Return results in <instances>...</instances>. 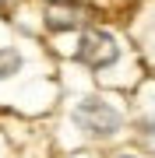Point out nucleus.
Masks as SVG:
<instances>
[{"label": "nucleus", "mask_w": 155, "mask_h": 158, "mask_svg": "<svg viewBox=\"0 0 155 158\" xmlns=\"http://www.w3.org/2000/svg\"><path fill=\"white\" fill-rule=\"evenodd\" d=\"M74 123L85 130V134H92V137H113L123 119H120V113H116L109 102L85 98V102H78V109H74Z\"/></svg>", "instance_id": "nucleus-1"}, {"label": "nucleus", "mask_w": 155, "mask_h": 158, "mask_svg": "<svg viewBox=\"0 0 155 158\" xmlns=\"http://www.w3.org/2000/svg\"><path fill=\"white\" fill-rule=\"evenodd\" d=\"M120 158H127V155H120Z\"/></svg>", "instance_id": "nucleus-6"}, {"label": "nucleus", "mask_w": 155, "mask_h": 158, "mask_svg": "<svg viewBox=\"0 0 155 158\" xmlns=\"http://www.w3.org/2000/svg\"><path fill=\"white\" fill-rule=\"evenodd\" d=\"M95 18V11L88 4H74V0H60V4H50L46 7V28L50 32H71V28H81Z\"/></svg>", "instance_id": "nucleus-3"}, {"label": "nucleus", "mask_w": 155, "mask_h": 158, "mask_svg": "<svg viewBox=\"0 0 155 158\" xmlns=\"http://www.w3.org/2000/svg\"><path fill=\"white\" fill-rule=\"evenodd\" d=\"M116 56H120V46H116V39L102 28H88L85 35H81L78 42V60L88 63V67H109V63H116Z\"/></svg>", "instance_id": "nucleus-2"}, {"label": "nucleus", "mask_w": 155, "mask_h": 158, "mask_svg": "<svg viewBox=\"0 0 155 158\" xmlns=\"http://www.w3.org/2000/svg\"><path fill=\"white\" fill-rule=\"evenodd\" d=\"M18 67H21V56H18V49H0V81L11 77Z\"/></svg>", "instance_id": "nucleus-4"}, {"label": "nucleus", "mask_w": 155, "mask_h": 158, "mask_svg": "<svg viewBox=\"0 0 155 158\" xmlns=\"http://www.w3.org/2000/svg\"><path fill=\"white\" fill-rule=\"evenodd\" d=\"M141 141L148 148H155V119H144L141 123Z\"/></svg>", "instance_id": "nucleus-5"}]
</instances>
